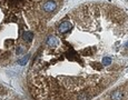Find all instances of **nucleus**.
Listing matches in <instances>:
<instances>
[{
	"label": "nucleus",
	"mask_w": 128,
	"mask_h": 100,
	"mask_svg": "<svg viewBox=\"0 0 128 100\" xmlns=\"http://www.w3.org/2000/svg\"><path fill=\"white\" fill-rule=\"evenodd\" d=\"M47 43H48L50 47H56V46L58 45V40H57V38L56 37H49Z\"/></svg>",
	"instance_id": "obj_4"
},
{
	"label": "nucleus",
	"mask_w": 128,
	"mask_h": 100,
	"mask_svg": "<svg viewBox=\"0 0 128 100\" xmlns=\"http://www.w3.org/2000/svg\"><path fill=\"white\" fill-rule=\"evenodd\" d=\"M122 94L120 91H116V92L112 94V99L114 100H120L122 99Z\"/></svg>",
	"instance_id": "obj_5"
},
{
	"label": "nucleus",
	"mask_w": 128,
	"mask_h": 100,
	"mask_svg": "<svg viewBox=\"0 0 128 100\" xmlns=\"http://www.w3.org/2000/svg\"><path fill=\"white\" fill-rule=\"evenodd\" d=\"M27 60H28V56H27L26 58H24V59L19 60V61H18V63H19V65H24V63L27 62Z\"/></svg>",
	"instance_id": "obj_7"
},
{
	"label": "nucleus",
	"mask_w": 128,
	"mask_h": 100,
	"mask_svg": "<svg viewBox=\"0 0 128 100\" xmlns=\"http://www.w3.org/2000/svg\"><path fill=\"white\" fill-rule=\"evenodd\" d=\"M32 38H34V33L30 32V31H24L22 33V39L27 42H30L32 40Z\"/></svg>",
	"instance_id": "obj_3"
},
{
	"label": "nucleus",
	"mask_w": 128,
	"mask_h": 100,
	"mask_svg": "<svg viewBox=\"0 0 128 100\" xmlns=\"http://www.w3.org/2000/svg\"><path fill=\"white\" fill-rule=\"evenodd\" d=\"M71 28H72V25H71L69 21H64L62 23H60L58 30H59V32L60 33H66L67 31H69Z\"/></svg>",
	"instance_id": "obj_1"
},
{
	"label": "nucleus",
	"mask_w": 128,
	"mask_h": 100,
	"mask_svg": "<svg viewBox=\"0 0 128 100\" xmlns=\"http://www.w3.org/2000/svg\"><path fill=\"white\" fill-rule=\"evenodd\" d=\"M57 8V3L55 1H47L45 4H44V10L47 11V12H50V11H54Z\"/></svg>",
	"instance_id": "obj_2"
},
{
	"label": "nucleus",
	"mask_w": 128,
	"mask_h": 100,
	"mask_svg": "<svg viewBox=\"0 0 128 100\" xmlns=\"http://www.w3.org/2000/svg\"><path fill=\"white\" fill-rule=\"evenodd\" d=\"M110 63H112V59H110L109 57H105L104 59H102V65H105V66H109Z\"/></svg>",
	"instance_id": "obj_6"
}]
</instances>
